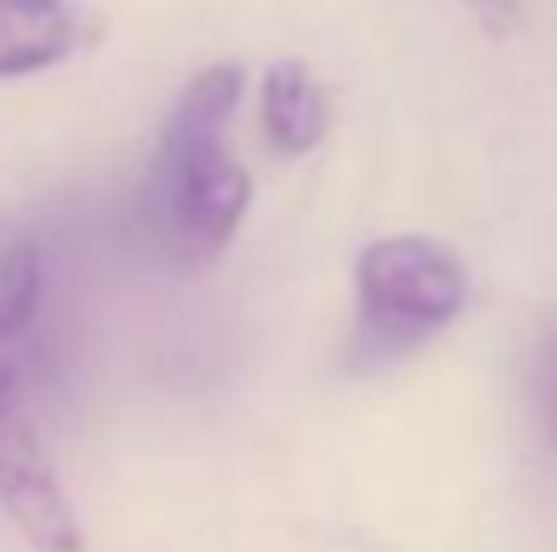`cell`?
I'll list each match as a JSON object with an SVG mask.
<instances>
[{"mask_svg": "<svg viewBox=\"0 0 557 552\" xmlns=\"http://www.w3.org/2000/svg\"><path fill=\"white\" fill-rule=\"evenodd\" d=\"M245 93L235 64H215L186 84L162 127L143 181V221L157 250L182 269H206L250 211V172L231 156V117Z\"/></svg>", "mask_w": 557, "mask_h": 552, "instance_id": "6da1fadb", "label": "cell"}, {"mask_svg": "<svg viewBox=\"0 0 557 552\" xmlns=\"http://www.w3.org/2000/svg\"><path fill=\"white\" fill-rule=\"evenodd\" d=\"M470 299V269L445 240L431 235H386L367 244L357 260V333L347 342L352 367L411 352L431 333H441Z\"/></svg>", "mask_w": 557, "mask_h": 552, "instance_id": "7a4b0ae2", "label": "cell"}, {"mask_svg": "<svg viewBox=\"0 0 557 552\" xmlns=\"http://www.w3.org/2000/svg\"><path fill=\"white\" fill-rule=\"evenodd\" d=\"M0 504L20 524V534L29 538L39 552H78L84 534L74 524L69 494L59 489L54 465H49L39 436L29 430L25 411L15 406V397L0 381Z\"/></svg>", "mask_w": 557, "mask_h": 552, "instance_id": "3957f363", "label": "cell"}, {"mask_svg": "<svg viewBox=\"0 0 557 552\" xmlns=\"http://www.w3.org/2000/svg\"><path fill=\"white\" fill-rule=\"evenodd\" d=\"M84 45V15L69 0H0V78L64 64Z\"/></svg>", "mask_w": 557, "mask_h": 552, "instance_id": "277c9868", "label": "cell"}, {"mask_svg": "<svg viewBox=\"0 0 557 552\" xmlns=\"http://www.w3.org/2000/svg\"><path fill=\"white\" fill-rule=\"evenodd\" d=\"M260 117H264V137L274 152L284 156H304L323 142L327 133V93L308 64L298 59H278L264 68L260 78Z\"/></svg>", "mask_w": 557, "mask_h": 552, "instance_id": "5b68a950", "label": "cell"}, {"mask_svg": "<svg viewBox=\"0 0 557 552\" xmlns=\"http://www.w3.org/2000/svg\"><path fill=\"white\" fill-rule=\"evenodd\" d=\"M39 303V250L35 235L0 211V342L15 338Z\"/></svg>", "mask_w": 557, "mask_h": 552, "instance_id": "8992f818", "label": "cell"}]
</instances>
